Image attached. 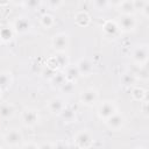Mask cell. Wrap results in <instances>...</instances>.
I'll return each mask as SVG.
<instances>
[{"instance_id":"cell-1","label":"cell","mask_w":149,"mask_h":149,"mask_svg":"<svg viewBox=\"0 0 149 149\" xmlns=\"http://www.w3.org/2000/svg\"><path fill=\"white\" fill-rule=\"evenodd\" d=\"M148 57H149V48L147 44H140L136 45L132 52H130V59L134 64L139 65L140 68L144 66L148 62Z\"/></svg>"},{"instance_id":"cell-2","label":"cell","mask_w":149,"mask_h":149,"mask_svg":"<svg viewBox=\"0 0 149 149\" xmlns=\"http://www.w3.org/2000/svg\"><path fill=\"white\" fill-rule=\"evenodd\" d=\"M118 112V106L114 101L112 100H105L101 104H99L98 108H97V115L100 120L106 121L107 119H109L112 115H114Z\"/></svg>"},{"instance_id":"cell-3","label":"cell","mask_w":149,"mask_h":149,"mask_svg":"<svg viewBox=\"0 0 149 149\" xmlns=\"http://www.w3.org/2000/svg\"><path fill=\"white\" fill-rule=\"evenodd\" d=\"M40 112L36 108L27 107L21 112V122L24 127H35L40 122Z\"/></svg>"},{"instance_id":"cell-4","label":"cell","mask_w":149,"mask_h":149,"mask_svg":"<svg viewBox=\"0 0 149 149\" xmlns=\"http://www.w3.org/2000/svg\"><path fill=\"white\" fill-rule=\"evenodd\" d=\"M73 144L78 149H90V147L93 144V136L87 129H81L74 135Z\"/></svg>"},{"instance_id":"cell-5","label":"cell","mask_w":149,"mask_h":149,"mask_svg":"<svg viewBox=\"0 0 149 149\" xmlns=\"http://www.w3.org/2000/svg\"><path fill=\"white\" fill-rule=\"evenodd\" d=\"M118 27L120 31L125 33H130L136 29L137 26V20L134 15H126V14H120L118 20H116Z\"/></svg>"},{"instance_id":"cell-6","label":"cell","mask_w":149,"mask_h":149,"mask_svg":"<svg viewBox=\"0 0 149 149\" xmlns=\"http://www.w3.org/2000/svg\"><path fill=\"white\" fill-rule=\"evenodd\" d=\"M69 34L68 33H57L51 38V47L56 52H65L69 47Z\"/></svg>"},{"instance_id":"cell-7","label":"cell","mask_w":149,"mask_h":149,"mask_svg":"<svg viewBox=\"0 0 149 149\" xmlns=\"http://www.w3.org/2000/svg\"><path fill=\"white\" fill-rule=\"evenodd\" d=\"M22 140H23V135H22L21 130L15 127L9 128L3 135V141L9 147H17L19 144H21Z\"/></svg>"},{"instance_id":"cell-8","label":"cell","mask_w":149,"mask_h":149,"mask_svg":"<svg viewBox=\"0 0 149 149\" xmlns=\"http://www.w3.org/2000/svg\"><path fill=\"white\" fill-rule=\"evenodd\" d=\"M99 99V92L94 87H88L80 92L79 100L85 106H93L98 102Z\"/></svg>"},{"instance_id":"cell-9","label":"cell","mask_w":149,"mask_h":149,"mask_svg":"<svg viewBox=\"0 0 149 149\" xmlns=\"http://www.w3.org/2000/svg\"><path fill=\"white\" fill-rule=\"evenodd\" d=\"M31 29V22L27 16H17L13 22V30L16 34H26Z\"/></svg>"},{"instance_id":"cell-10","label":"cell","mask_w":149,"mask_h":149,"mask_svg":"<svg viewBox=\"0 0 149 149\" xmlns=\"http://www.w3.org/2000/svg\"><path fill=\"white\" fill-rule=\"evenodd\" d=\"M65 106H66L65 101L61 97H54L47 102V109L49 111L50 114L54 115H59L61 112L65 108Z\"/></svg>"},{"instance_id":"cell-11","label":"cell","mask_w":149,"mask_h":149,"mask_svg":"<svg viewBox=\"0 0 149 149\" xmlns=\"http://www.w3.org/2000/svg\"><path fill=\"white\" fill-rule=\"evenodd\" d=\"M76 66L79 71V74L80 77L81 76H85V77H88L93 73V70H94V64L93 62L90 59V58H86V57H83L80 58L77 63H76Z\"/></svg>"},{"instance_id":"cell-12","label":"cell","mask_w":149,"mask_h":149,"mask_svg":"<svg viewBox=\"0 0 149 149\" xmlns=\"http://www.w3.org/2000/svg\"><path fill=\"white\" fill-rule=\"evenodd\" d=\"M105 123H106V126H107L109 129L118 132V130H120V129L125 126V123H126V118L123 116V114L116 112L114 115H112L109 119H107V120L105 121Z\"/></svg>"},{"instance_id":"cell-13","label":"cell","mask_w":149,"mask_h":149,"mask_svg":"<svg viewBox=\"0 0 149 149\" xmlns=\"http://www.w3.org/2000/svg\"><path fill=\"white\" fill-rule=\"evenodd\" d=\"M102 31L107 37H116L120 33V29L118 27L116 21L114 20H107L102 24Z\"/></svg>"},{"instance_id":"cell-14","label":"cell","mask_w":149,"mask_h":149,"mask_svg":"<svg viewBox=\"0 0 149 149\" xmlns=\"http://www.w3.org/2000/svg\"><path fill=\"white\" fill-rule=\"evenodd\" d=\"M136 81H137V77L135 76V72H132V71H127L122 73L120 77V84L125 88L134 87L136 85Z\"/></svg>"},{"instance_id":"cell-15","label":"cell","mask_w":149,"mask_h":149,"mask_svg":"<svg viewBox=\"0 0 149 149\" xmlns=\"http://www.w3.org/2000/svg\"><path fill=\"white\" fill-rule=\"evenodd\" d=\"M15 114V107L13 104L8 101L0 102V119L1 120H9Z\"/></svg>"},{"instance_id":"cell-16","label":"cell","mask_w":149,"mask_h":149,"mask_svg":"<svg viewBox=\"0 0 149 149\" xmlns=\"http://www.w3.org/2000/svg\"><path fill=\"white\" fill-rule=\"evenodd\" d=\"M63 73H64V77H65L66 81L76 83L80 78V74H79V71H78L76 64H69L66 68H64Z\"/></svg>"},{"instance_id":"cell-17","label":"cell","mask_w":149,"mask_h":149,"mask_svg":"<svg viewBox=\"0 0 149 149\" xmlns=\"http://www.w3.org/2000/svg\"><path fill=\"white\" fill-rule=\"evenodd\" d=\"M118 10L120 14H126V15H134L135 7H134V1L133 0H122L118 2Z\"/></svg>"},{"instance_id":"cell-18","label":"cell","mask_w":149,"mask_h":149,"mask_svg":"<svg viewBox=\"0 0 149 149\" xmlns=\"http://www.w3.org/2000/svg\"><path fill=\"white\" fill-rule=\"evenodd\" d=\"M74 22L79 27H87L91 22V16L86 10H78L74 14Z\"/></svg>"},{"instance_id":"cell-19","label":"cell","mask_w":149,"mask_h":149,"mask_svg":"<svg viewBox=\"0 0 149 149\" xmlns=\"http://www.w3.org/2000/svg\"><path fill=\"white\" fill-rule=\"evenodd\" d=\"M59 116L66 123H71V122H74L77 120V113H76V111L73 108H71V107H68V106H65V108L61 112Z\"/></svg>"},{"instance_id":"cell-20","label":"cell","mask_w":149,"mask_h":149,"mask_svg":"<svg viewBox=\"0 0 149 149\" xmlns=\"http://www.w3.org/2000/svg\"><path fill=\"white\" fill-rule=\"evenodd\" d=\"M13 83V76L9 71H0V90H8Z\"/></svg>"},{"instance_id":"cell-21","label":"cell","mask_w":149,"mask_h":149,"mask_svg":"<svg viewBox=\"0 0 149 149\" xmlns=\"http://www.w3.org/2000/svg\"><path fill=\"white\" fill-rule=\"evenodd\" d=\"M130 95H132V99L135 101H143L144 99H147V91L143 87L135 85L134 87H132Z\"/></svg>"},{"instance_id":"cell-22","label":"cell","mask_w":149,"mask_h":149,"mask_svg":"<svg viewBox=\"0 0 149 149\" xmlns=\"http://www.w3.org/2000/svg\"><path fill=\"white\" fill-rule=\"evenodd\" d=\"M49 81H50V85H51L54 88H59L66 80H65V77H64L63 71H57V72L49 79Z\"/></svg>"},{"instance_id":"cell-23","label":"cell","mask_w":149,"mask_h":149,"mask_svg":"<svg viewBox=\"0 0 149 149\" xmlns=\"http://www.w3.org/2000/svg\"><path fill=\"white\" fill-rule=\"evenodd\" d=\"M40 24L45 29H50L55 24V19H54V16L51 14L44 13V14H42L40 16Z\"/></svg>"},{"instance_id":"cell-24","label":"cell","mask_w":149,"mask_h":149,"mask_svg":"<svg viewBox=\"0 0 149 149\" xmlns=\"http://www.w3.org/2000/svg\"><path fill=\"white\" fill-rule=\"evenodd\" d=\"M14 36L13 28L9 27H2L0 28V41L1 42H9Z\"/></svg>"},{"instance_id":"cell-25","label":"cell","mask_w":149,"mask_h":149,"mask_svg":"<svg viewBox=\"0 0 149 149\" xmlns=\"http://www.w3.org/2000/svg\"><path fill=\"white\" fill-rule=\"evenodd\" d=\"M55 57L57 58L61 69H64V68H66V66L70 64V62H69V57L66 56L65 52H57V54L55 55Z\"/></svg>"},{"instance_id":"cell-26","label":"cell","mask_w":149,"mask_h":149,"mask_svg":"<svg viewBox=\"0 0 149 149\" xmlns=\"http://www.w3.org/2000/svg\"><path fill=\"white\" fill-rule=\"evenodd\" d=\"M111 5H112V2H109L107 0H94V1H92V6L98 10H105Z\"/></svg>"},{"instance_id":"cell-27","label":"cell","mask_w":149,"mask_h":149,"mask_svg":"<svg viewBox=\"0 0 149 149\" xmlns=\"http://www.w3.org/2000/svg\"><path fill=\"white\" fill-rule=\"evenodd\" d=\"M58 90L62 91V92L65 93V94H72V93L74 92V90H76V85H74V83H72V81H65Z\"/></svg>"},{"instance_id":"cell-28","label":"cell","mask_w":149,"mask_h":149,"mask_svg":"<svg viewBox=\"0 0 149 149\" xmlns=\"http://www.w3.org/2000/svg\"><path fill=\"white\" fill-rule=\"evenodd\" d=\"M45 66L49 68V69H51V70H54V71H58L61 69L59 63H58V61H57V58L55 56H50L47 59V65Z\"/></svg>"},{"instance_id":"cell-29","label":"cell","mask_w":149,"mask_h":149,"mask_svg":"<svg viewBox=\"0 0 149 149\" xmlns=\"http://www.w3.org/2000/svg\"><path fill=\"white\" fill-rule=\"evenodd\" d=\"M21 5L29 8V9H37L42 5V1H40V0H27V1H22Z\"/></svg>"},{"instance_id":"cell-30","label":"cell","mask_w":149,"mask_h":149,"mask_svg":"<svg viewBox=\"0 0 149 149\" xmlns=\"http://www.w3.org/2000/svg\"><path fill=\"white\" fill-rule=\"evenodd\" d=\"M45 5L51 9H58L61 6L64 5V1H62V0H48L45 2Z\"/></svg>"},{"instance_id":"cell-31","label":"cell","mask_w":149,"mask_h":149,"mask_svg":"<svg viewBox=\"0 0 149 149\" xmlns=\"http://www.w3.org/2000/svg\"><path fill=\"white\" fill-rule=\"evenodd\" d=\"M56 72H57V71H54V70H51V69H49V68H47V66H45V68L41 71V74H42V77H43V78H45V79H48V80H49V79H50V78H51Z\"/></svg>"},{"instance_id":"cell-32","label":"cell","mask_w":149,"mask_h":149,"mask_svg":"<svg viewBox=\"0 0 149 149\" xmlns=\"http://www.w3.org/2000/svg\"><path fill=\"white\" fill-rule=\"evenodd\" d=\"M20 149H38V144L35 143V142H33V141H29V142L23 143L20 147Z\"/></svg>"},{"instance_id":"cell-33","label":"cell","mask_w":149,"mask_h":149,"mask_svg":"<svg viewBox=\"0 0 149 149\" xmlns=\"http://www.w3.org/2000/svg\"><path fill=\"white\" fill-rule=\"evenodd\" d=\"M148 99H144L143 101H142V113H143V115L147 118V116H149V109H148Z\"/></svg>"},{"instance_id":"cell-34","label":"cell","mask_w":149,"mask_h":149,"mask_svg":"<svg viewBox=\"0 0 149 149\" xmlns=\"http://www.w3.org/2000/svg\"><path fill=\"white\" fill-rule=\"evenodd\" d=\"M38 149H55V144L51 142H44L42 144H38Z\"/></svg>"},{"instance_id":"cell-35","label":"cell","mask_w":149,"mask_h":149,"mask_svg":"<svg viewBox=\"0 0 149 149\" xmlns=\"http://www.w3.org/2000/svg\"><path fill=\"white\" fill-rule=\"evenodd\" d=\"M141 13H142V15H143L144 17H149V1H147L146 6L142 8Z\"/></svg>"},{"instance_id":"cell-36","label":"cell","mask_w":149,"mask_h":149,"mask_svg":"<svg viewBox=\"0 0 149 149\" xmlns=\"http://www.w3.org/2000/svg\"><path fill=\"white\" fill-rule=\"evenodd\" d=\"M66 149H78L73 143H71V144H66Z\"/></svg>"},{"instance_id":"cell-37","label":"cell","mask_w":149,"mask_h":149,"mask_svg":"<svg viewBox=\"0 0 149 149\" xmlns=\"http://www.w3.org/2000/svg\"><path fill=\"white\" fill-rule=\"evenodd\" d=\"M5 5H9V1H0V6H5Z\"/></svg>"},{"instance_id":"cell-38","label":"cell","mask_w":149,"mask_h":149,"mask_svg":"<svg viewBox=\"0 0 149 149\" xmlns=\"http://www.w3.org/2000/svg\"><path fill=\"white\" fill-rule=\"evenodd\" d=\"M1 98H2V90H0V100H1Z\"/></svg>"},{"instance_id":"cell-39","label":"cell","mask_w":149,"mask_h":149,"mask_svg":"<svg viewBox=\"0 0 149 149\" xmlns=\"http://www.w3.org/2000/svg\"><path fill=\"white\" fill-rule=\"evenodd\" d=\"M136 149H146V148H143V147H140V148H136Z\"/></svg>"},{"instance_id":"cell-40","label":"cell","mask_w":149,"mask_h":149,"mask_svg":"<svg viewBox=\"0 0 149 149\" xmlns=\"http://www.w3.org/2000/svg\"><path fill=\"white\" fill-rule=\"evenodd\" d=\"M0 149H3V148H2V147H1V146H0Z\"/></svg>"},{"instance_id":"cell-41","label":"cell","mask_w":149,"mask_h":149,"mask_svg":"<svg viewBox=\"0 0 149 149\" xmlns=\"http://www.w3.org/2000/svg\"><path fill=\"white\" fill-rule=\"evenodd\" d=\"M0 43H1V41H0Z\"/></svg>"}]
</instances>
